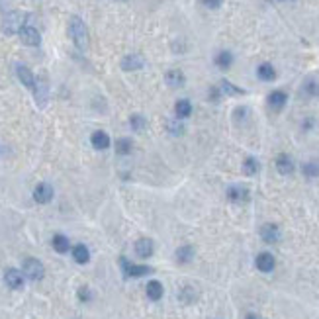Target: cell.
I'll use <instances>...</instances> for the list:
<instances>
[{
    "instance_id": "1",
    "label": "cell",
    "mask_w": 319,
    "mask_h": 319,
    "mask_svg": "<svg viewBox=\"0 0 319 319\" xmlns=\"http://www.w3.org/2000/svg\"><path fill=\"white\" fill-rule=\"evenodd\" d=\"M69 36H71V40L75 41V45L80 51H84L88 47V32H86L84 22L79 16H73L69 20Z\"/></svg>"
},
{
    "instance_id": "2",
    "label": "cell",
    "mask_w": 319,
    "mask_h": 319,
    "mask_svg": "<svg viewBox=\"0 0 319 319\" xmlns=\"http://www.w3.org/2000/svg\"><path fill=\"white\" fill-rule=\"evenodd\" d=\"M26 20H28V16L24 12H10L2 22V32L6 36L20 34V30L26 26Z\"/></svg>"
},
{
    "instance_id": "3",
    "label": "cell",
    "mask_w": 319,
    "mask_h": 319,
    "mask_svg": "<svg viewBox=\"0 0 319 319\" xmlns=\"http://www.w3.org/2000/svg\"><path fill=\"white\" fill-rule=\"evenodd\" d=\"M24 274L30 278V280H41L43 278V274H45V268H43V264L38 260V259H34V257H28L26 260H24Z\"/></svg>"
},
{
    "instance_id": "4",
    "label": "cell",
    "mask_w": 319,
    "mask_h": 319,
    "mask_svg": "<svg viewBox=\"0 0 319 319\" xmlns=\"http://www.w3.org/2000/svg\"><path fill=\"white\" fill-rule=\"evenodd\" d=\"M120 262H121V268H123V272H125L127 278H141V276L151 274V266H145V264H131L125 257H121Z\"/></svg>"
},
{
    "instance_id": "5",
    "label": "cell",
    "mask_w": 319,
    "mask_h": 319,
    "mask_svg": "<svg viewBox=\"0 0 319 319\" xmlns=\"http://www.w3.org/2000/svg\"><path fill=\"white\" fill-rule=\"evenodd\" d=\"M34 96H36V102H38L40 108H45L47 106V100H49V84H47V79L45 77H40L36 80Z\"/></svg>"
},
{
    "instance_id": "6",
    "label": "cell",
    "mask_w": 319,
    "mask_h": 319,
    "mask_svg": "<svg viewBox=\"0 0 319 319\" xmlns=\"http://www.w3.org/2000/svg\"><path fill=\"white\" fill-rule=\"evenodd\" d=\"M20 40H22V43H26V45H32V47H36V45H40L41 43V36H40V32L36 30V28H32V26H24L22 30H20Z\"/></svg>"
},
{
    "instance_id": "7",
    "label": "cell",
    "mask_w": 319,
    "mask_h": 319,
    "mask_svg": "<svg viewBox=\"0 0 319 319\" xmlns=\"http://www.w3.org/2000/svg\"><path fill=\"white\" fill-rule=\"evenodd\" d=\"M4 282H6L8 288L20 290V288L24 286V274H22L20 270H16V268H8V270L4 272Z\"/></svg>"
},
{
    "instance_id": "8",
    "label": "cell",
    "mask_w": 319,
    "mask_h": 319,
    "mask_svg": "<svg viewBox=\"0 0 319 319\" xmlns=\"http://www.w3.org/2000/svg\"><path fill=\"white\" fill-rule=\"evenodd\" d=\"M260 237H262L264 243L274 245V243L280 241V229H278L274 223H266V225L260 227Z\"/></svg>"
},
{
    "instance_id": "9",
    "label": "cell",
    "mask_w": 319,
    "mask_h": 319,
    "mask_svg": "<svg viewBox=\"0 0 319 319\" xmlns=\"http://www.w3.org/2000/svg\"><path fill=\"white\" fill-rule=\"evenodd\" d=\"M34 198H36V202H40V204L51 202V198H53V188H51V184H47V182L38 184L36 190H34Z\"/></svg>"
},
{
    "instance_id": "10",
    "label": "cell",
    "mask_w": 319,
    "mask_h": 319,
    "mask_svg": "<svg viewBox=\"0 0 319 319\" xmlns=\"http://www.w3.org/2000/svg\"><path fill=\"white\" fill-rule=\"evenodd\" d=\"M288 102V94L284 90H274L268 94V106L274 110V112H280Z\"/></svg>"
},
{
    "instance_id": "11",
    "label": "cell",
    "mask_w": 319,
    "mask_h": 319,
    "mask_svg": "<svg viewBox=\"0 0 319 319\" xmlns=\"http://www.w3.org/2000/svg\"><path fill=\"white\" fill-rule=\"evenodd\" d=\"M16 73H18V79L22 80V84H24L26 88H32V90H34V86H36V77H34V73H32L26 65H18V67H16Z\"/></svg>"
},
{
    "instance_id": "12",
    "label": "cell",
    "mask_w": 319,
    "mask_h": 319,
    "mask_svg": "<svg viewBox=\"0 0 319 319\" xmlns=\"http://www.w3.org/2000/svg\"><path fill=\"white\" fill-rule=\"evenodd\" d=\"M274 266H276V260H274V257L270 253H260L257 257V268L260 272H272Z\"/></svg>"
},
{
    "instance_id": "13",
    "label": "cell",
    "mask_w": 319,
    "mask_h": 319,
    "mask_svg": "<svg viewBox=\"0 0 319 319\" xmlns=\"http://www.w3.org/2000/svg\"><path fill=\"white\" fill-rule=\"evenodd\" d=\"M165 80H167V84H169L171 88H180V86L186 82V77H184L182 71L173 69V71H169V73L165 75Z\"/></svg>"
},
{
    "instance_id": "14",
    "label": "cell",
    "mask_w": 319,
    "mask_h": 319,
    "mask_svg": "<svg viewBox=\"0 0 319 319\" xmlns=\"http://www.w3.org/2000/svg\"><path fill=\"white\" fill-rule=\"evenodd\" d=\"M153 249H155V247H153V241L147 239V237L135 241V253H137V257H141V259H149V257L153 255Z\"/></svg>"
},
{
    "instance_id": "15",
    "label": "cell",
    "mask_w": 319,
    "mask_h": 319,
    "mask_svg": "<svg viewBox=\"0 0 319 319\" xmlns=\"http://www.w3.org/2000/svg\"><path fill=\"white\" fill-rule=\"evenodd\" d=\"M143 65H145V61H143L141 55H125V57L121 59V69H123V71H137V69H141Z\"/></svg>"
},
{
    "instance_id": "16",
    "label": "cell",
    "mask_w": 319,
    "mask_h": 319,
    "mask_svg": "<svg viewBox=\"0 0 319 319\" xmlns=\"http://www.w3.org/2000/svg\"><path fill=\"white\" fill-rule=\"evenodd\" d=\"M276 171L280 175H290L294 171V163H292V159L286 153H282V155L276 157Z\"/></svg>"
},
{
    "instance_id": "17",
    "label": "cell",
    "mask_w": 319,
    "mask_h": 319,
    "mask_svg": "<svg viewBox=\"0 0 319 319\" xmlns=\"http://www.w3.org/2000/svg\"><path fill=\"white\" fill-rule=\"evenodd\" d=\"M90 141H92V147L98 149V151H104V149L110 147V135L106 131H94Z\"/></svg>"
},
{
    "instance_id": "18",
    "label": "cell",
    "mask_w": 319,
    "mask_h": 319,
    "mask_svg": "<svg viewBox=\"0 0 319 319\" xmlns=\"http://www.w3.org/2000/svg\"><path fill=\"white\" fill-rule=\"evenodd\" d=\"M227 198L231 200V202H245V200H249V190L245 188V186H231L229 190H227Z\"/></svg>"
},
{
    "instance_id": "19",
    "label": "cell",
    "mask_w": 319,
    "mask_h": 319,
    "mask_svg": "<svg viewBox=\"0 0 319 319\" xmlns=\"http://www.w3.org/2000/svg\"><path fill=\"white\" fill-rule=\"evenodd\" d=\"M163 284L159 282V280H151L149 284H147V298L149 299H153V301H157V299H161L163 298Z\"/></svg>"
},
{
    "instance_id": "20",
    "label": "cell",
    "mask_w": 319,
    "mask_h": 319,
    "mask_svg": "<svg viewBox=\"0 0 319 319\" xmlns=\"http://www.w3.org/2000/svg\"><path fill=\"white\" fill-rule=\"evenodd\" d=\"M257 75H259V79H260V80L270 82V80H274V79H276V69H274L270 63H262V65H259Z\"/></svg>"
},
{
    "instance_id": "21",
    "label": "cell",
    "mask_w": 319,
    "mask_h": 319,
    "mask_svg": "<svg viewBox=\"0 0 319 319\" xmlns=\"http://www.w3.org/2000/svg\"><path fill=\"white\" fill-rule=\"evenodd\" d=\"M73 259L79 262V264H86L90 260V253L86 249V245H75L73 247Z\"/></svg>"
},
{
    "instance_id": "22",
    "label": "cell",
    "mask_w": 319,
    "mask_h": 319,
    "mask_svg": "<svg viewBox=\"0 0 319 319\" xmlns=\"http://www.w3.org/2000/svg\"><path fill=\"white\" fill-rule=\"evenodd\" d=\"M192 259H194V247H192V245H182V247L177 251V260H179V262L186 264V262H190Z\"/></svg>"
},
{
    "instance_id": "23",
    "label": "cell",
    "mask_w": 319,
    "mask_h": 319,
    "mask_svg": "<svg viewBox=\"0 0 319 319\" xmlns=\"http://www.w3.org/2000/svg\"><path fill=\"white\" fill-rule=\"evenodd\" d=\"M216 65H218L221 71H227V69L233 65V55H231L229 51H221V53H218V57H216Z\"/></svg>"
},
{
    "instance_id": "24",
    "label": "cell",
    "mask_w": 319,
    "mask_h": 319,
    "mask_svg": "<svg viewBox=\"0 0 319 319\" xmlns=\"http://www.w3.org/2000/svg\"><path fill=\"white\" fill-rule=\"evenodd\" d=\"M175 112H177V118L184 120V118H188V116L192 114V104H190L188 100H179Z\"/></svg>"
},
{
    "instance_id": "25",
    "label": "cell",
    "mask_w": 319,
    "mask_h": 319,
    "mask_svg": "<svg viewBox=\"0 0 319 319\" xmlns=\"http://www.w3.org/2000/svg\"><path fill=\"white\" fill-rule=\"evenodd\" d=\"M69 247H71V243H69V239H67L65 235L57 233V235L53 237V249H55L57 253H67Z\"/></svg>"
},
{
    "instance_id": "26",
    "label": "cell",
    "mask_w": 319,
    "mask_h": 319,
    "mask_svg": "<svg viewBox=\"0 0 319 319\" xmlns=\"http://www.w3.org/2000/svg\"><path fill=\"white\" fill-rule=\"evenodd\" d=\"M257 171H259V163H257V159L247 157V159H245V163H243V173H245L247 177H253Z\"/></svg>"
},
{
    "instance_id": "27",
    "label": "cell",
    "mask_w": 319,
    "mask_h": 319,
    "mask_svg": "<svg viewBox=\"0 0 319 319\" xmlns=\"http://www.w3.org/2000/svg\"><path fill=\"white\" fill-rule=\"evenodd\" d=\"M131 147H133V143H131V139H127V137H121V139L116 141V151H118L120 155H127V153L131 151Z\"/></svg>"
},
{
    "instance_id": "28",
    "label": "cell",
    "mask_w": 319,
    "mask_h": 319,
    "mask_svg": "<svg viewBox=\"0 0 319 319\" xmlns=\"http://www.w3.org/2000/svg\"><path fill=\"white\" fill-rule=\"evenodd\" d=\"M167 129L173 133V135H180L184 131V125H182V120L177 118V120H169L167 121Z\"/></svg>"
},
{
    "instance_id": "29",
    "label": "cell",
    "mask_w": 319,
    "mask_h": 319,
    "mask_svg": "<svg viewBox=\"0 0 319 319\" xmlns=\"http://www.w3.org/2000/svg\"><path fill=\"white\" fill-rule=\"evenodd\" d=\"M129 123H131V127H133L135 131H143V129H145V125H147L145 118H143V116H139V114L131 116V118H129Z\"/></svg>"
},
{
    "instance_id": "30",
    "label": "cell",
    "mask_w": 319,
    "mask_h": 319,
    "mask_svg": "<svg viewBox=\"0 0 319 319\" xmlns=\"http://www.w3.org/2000/svg\"><path fill=\"white\" fill-rule=\"evenodd\" d=\"M303 175H305L307 179L319 177V163H305V165H303Z\"/></svg>"
},
{
    "instance_id": "31",
    "label": "cell",
    "mask_w": 319,
    "mask_h": 319,
    "mask_svg": "<svg viewBox=\"0 0 319 319\" xmlns=\"http://www.w3.org/2000/svg\"><path fill=\"white\" fill-rule=\"evenodd\" d=\"M221 88H223V92H225V94H231V96H235V94H243V90H241V88L233 86V84H231V82H227V80H221Z\"/></svg>"
},
{
    "instance_id": "32",
    "label": "cell",
    "mask_w": 319,
    "mask_h": 319,
    "mask_svg": "<svg viewBox=\"0 0 319 319\" xmlns=\"http://www.w3.org/2000/svg\"><path fill=\"white\" fill-rule=\"evenodd\" d=\"M202 2H204V6H208V8L216 10V8H219V6H221L223 0H202Z\"/></svg>"
},
{
    "instance_id": "33",
    "label": "cell",
    "mask_w": 319,
    "mask_h": 319,
    "mask_svg": "<svg viewBox=\"0 0 319 319\" xmlns=\"http://www.w3.org/2000/svg\"><path fill=\"white\" fill-rule=\"evenodd\" d=\"M79 298H80L82 301H88V299H90V290H88V288H80V290H79Z\"/></svg>"
},
{
    "instance_id": "34",
    "label": "cell",
    "mask_w": 319,
    "mask_h": 319,
    "mask_svg": "<svg viewBox=\"0 0 319 319\" xmlns=\"http://www.w3.org/2000/svg\"><path fill=\"white\" fill-rule=\"evenodd\" d=\"M307 92L309 94H319V84L317 82H307Z\"/></svg>"
},
{
    "instance_id": "35",
    "label": "cell",
    "mask_w": 319,
    "mask_h": 319,
    "mask_svg": "<svg viewBox=\"0 0 319 319\" xmlns=\"http://www.w3.org/2000/svg\"><path fill=\"white\" fill-rule=\"evenodd\" d=\"M245 319H260V317H259L257 313H247V315H245Z\"/></svg>"
},
{
    "instance_id": "36",
    "label": "cell",
    "mask_w": 319,
    "mask_h": 319,
    "mask_svg": "<svg viewBox=\"0 0 319 319\" xmlns=\"http://www.w3.org/2000/svg\"><path fill=\"white\" fill-rule=\"evenodd\" d=\"M121 2H125V0H121Z\"/></svg>"
},
{
    "instance_id": "37",
    "label": "cell",
    "mask_w": 319,
    "mask_h": 319,
    "mask_svg": "<svg viewBox=\"0 0 319 319\" xmlns=\"http://www.w3.org/2000/svg\"><path fill=\"white\" fill-rule=\"evenodd\" d=\"M280 2H282V0H280Z\"/></svg>"
}]
</instances>
